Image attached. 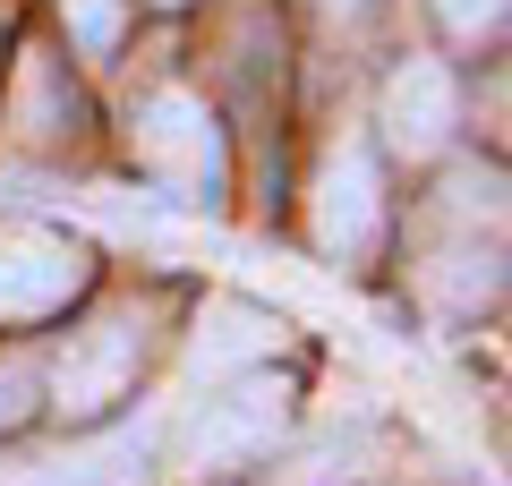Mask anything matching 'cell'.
I'll return each instance as SVG.
<instances>
[{
  "label": "cell",
  "mask_w": 512,
  "mask_h": 486,
  "mask_svg": "<svg viewBox=\"0 0 512 486\" xmlns=\"http://www.w3.org/2000/svg\"><path fill=\"white\" fill-rule=\"evenodd\" d=\"M436 26L453 43H487L495 26H504V0H436Z\"/></svg>",
  "instance_id": "12"
},
{
  "label": "cell",
  "mask_w": 512,
  "mask_h": 486,
  "mask_svg": "<svg viewBox=\"0 0 512 486\" xmlns=\"http://www.w3.org/2000/svg\"><path fill=\"white\" fill-rule=\"evenodd\" d=\"M308 239L316 256L333 265H367L384 239V180H376V154L359 137H342L325 162H316V188H308Z\"/></svg>",
  "instance_id": "4"
},
{
  "label": "cell",
  "mask_w": 512,
  "mask_h": 486,
  "mask_svg": "<svg viewBox=\"0 0 512 486\" xmlns=\"http://www.w3.org/2000/svg\"><path fill=\"white\" fill-rule=\"evenodd\" d=\"M137 367H146V316H94L52 359V410L69 418V427H94V418L120 410V393L137 384Z\"/></svg>",
  "instance_id": "2"
},
{
  "label": "cell",
  "mask_w": 512,
  "mask_h": 486,
  "mask_svg": "<svg viewBox=\"0 0 512 486\" xmlns=\"http://www.w3.org/2000/svg\"><path fill=\"white\" fill-rule=\"evenodd\" d=\"M282 418H291V384H265V376L248 367V376H239L222 401H205V410L188 418V435H180V469H188V478L248 469L256 452H274Z\"/></svg>",
  "instance_id": "5"
},
{
  "label": "cell",
  "mask_w": 512,
  "mask_h": 486,
  "mask_svg": "<svg viewBox=\"0 0 512 486\" xmlns=\"http://www.w3.org/2000/svg\"><path fill=\"white\" fill-rule=\"evenodd\" d=\"M154 9H180V0H154Z\"/></svg>",
  "instance_id": "15"
},
{
  "label": "cell",
  "mask_w": 512,
  "mask_h": 486,
  "mask_svg": "<svg viewBox=\"0 0 512 486\" xmlns=\"http://www.w3.org/2000/svg\"><path fill=\"white\" fill-rule=\"evenodd\" d=\"M60 18H69L77 52H94V60H103L111 43H120V26H128V0H60Z\"/></svg>",
  "instance_id": "10"
},
{
  "label": "cell",
  "mask_w": 512,
  "mask_h": 486,
  "mask_svg": "<svg viewBox=\"0 0 512 486\" xmlns=\"http://www.w3.org/2000/svg\"><path fill=\"white\" fill-rule=\"evenodd\" d=\"M128 145H137V171H146L163 197L180 205H214L222 180H231V154H222V120L205 111V94H146L137 120H128Z\"/></svg>",
  "instance_id": "1"
},
{
  "label": "cell",
  "mask_w": 512,
  "mask_h": 486,
  "mask_svg": "<svg viewBox=\"0 0 512 486\" xmlns=\"http://www.w3.org/2000/svg\"><path fill=\"white\" fill-rule=\"evenodd\" d=\"M359 461H367V444H316L299 469H282L274 486H342V478H359Z\"/></svg>",
  "instance_id": "11"
},
{
  "label": "cell",
  "mask_w": 512,
  "mask_h": 486,
  "mask_svg": "<svg viewBox=\"0 0 512 486\" xmlns=\"http://www.w3.org/2000/svg\"><path fill=\"white\" fill-rule=\"evenodd\" d=\"M282 350V324L265 316V307H248V299H214L205 307V324H197V342H188V367H197L205 384H222V376H248V367H265Z\"/></svg>",
  "instance_id": "7"
},
{
  "label": "cell",
  "mask_w": 512,
  "mask_h": 486,
  "mask_svg": "<svg viewBox=\"0 0 512 486\" xmlns=\"http://www.w3.org/2000/svg\"><path fill=\"white\" fill-rule=\"evenodd\" d=\"M427 290H436L444 307H461V316H470V307H487V299H495V256H470V248H453L436 273H427Z\"/></svg>",
  "instance_id": "8"
},
{
  "label": "cell",
  "mask_w": 512,
  "mask_h": 486,
  "mask_svg": "<svg viewBox=\"0 0 512 486\" xmlns=\"http://www.w3.org/2000/svg\"><path fill=\"white\" fill-rule=\"evenodd\" d=\"M376 128H384V145H393V154H410V162L444 154V145H453V128H461V86H453V69H444V60H402V69L384 77Z\"/></svg>",
  "instance_id": "6"
},
{
  "label": "cell",
  "mask_w": 512,
  "mask_h": 486,
  "mask_svg": "<svg viewBox=\"0 0 512 486\" xmlns=\"http://www.w3.org/2000/svg\"><path fill=\"white\" fill-rule=\"evenodd\" d=\"M325 9H359V0H325Z\"/></svg>",
  "instance_id": "14"
},
{
  "label": "cell",
  "mask_w": 512,
  "mask_h": 486,
  "mask_svg": "<svg viewBox=\"0 0 512 486\" xmlns=\"http://www.w3.org/2000/svg\"><path fill=\"white\" fill-rule=\"evenodd\" d=\"M77 478H94V486H146V478H154L146 435H111V444L77 452Z\"/></svg>",
  "instance_id": "9"
},
{
  "label": "cell",
  "mask_w": 512,
  "mask_h": 486,
  "mask_svg": "<svg viewBox=\"0 0 512 486\" xmlns=\"http://www.w3.org/2000/svg\"><path fill=\"white\" fill-rule=\"evenodd\" d=\"M26 410H35V367L9 359V367H0V427H18Z\"/></svg>",
  "instance_id": "13"
},
{
  "label": "cell",
  "mask_w": 512,
  "mask_h": 486,
  "mask_svg": "<svg viewBox=\"0 0 512 486\" xmlns=\"http://www.w3.org/2000/svg\"><path fill=\"white\" fill-rule=\"evenodd\" d=\"M86 282H94L86 239L52 231V222H0V324L60 316Z\"/></svg>",
  "instance_id": "3"
}]
</instances>
